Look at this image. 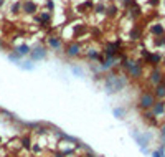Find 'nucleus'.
<instances>
[{"instance_id": "1", "label": "nucleus", "mask_w": 165, "mask_h": 157, "mask_svg": "<svg viewBox=\"0 0 165 157\" xmlns=\"http://www.w3.org/2000/svg\"><path fill=\"white\" fill-rule=\"evenodd\" d=\"M127 76L125 75H106L103 79V88L107 94H117L127 86Z\"/></svg>"}, {"instance_id": "2", "label": "nucleus", "mask_w": 165, "mask_h": 157, "mask_svg": "<svg viewBox=\"0 0 165 157\" xmlns=\"http://www.w3.org/2000/svg\"><path fill=\"white\" fill-rule=\"evenodd\" d=\"M155 96H154V93L150 91H142L139 96V101H137V107L140 111H150L152 109V106L155 104Z\"/></svg>"}, {"instance_id": "3", "label": "nucleus", "mask_w": 165, "mask_h": 157, "mask_svg": "<svg viewBox=\"0 0 165 157\" xmlns=\"http://www.w3.org/2000/svg\"><path fill=\"white\" fill-rule=\"evenodd\" d=\"M30 58L33 63H38V61H43V60H46L48 58V48L46 46H43L41 43H36L33 48H31V51H30Z\"/></svg>"}, {"instance_id": "4", "label": "nucleus", "mask_w": 165, "mask_h": 157, "mask_svg": "<svg viewBox=\"0 0 165 157\" xmlns=\"http://www.w3.org/2000/svg\"><path fill=\"white\" fill-rule=\"evenodd\" d=\"M140 55L144 56V61L147 63V65H150L152 68H157V66L162 63V55L159 53V51H149V50H142L140 51Z\"/></svg>"}, {"instance_id": "5", "label": "nucleus", "mask_w": 165, "mask_h": 157, "mask_svg": "<svg viewBox=\"0 0 165 157\" xmlns=\"http://www.w3.org/2000/svg\"><path fill=\"white\" fill-rule=\"evenodd\" d=\"M132 137L135 139V142L139 144V147L142 149L144 154H149V142H150V134L147 132H137V131H132Z\"/></svg>"}, {"instance_id": "6", "label": "nucleus", "mask_w": 165, "mask_h": 157, "mask_svg": "<svg viewBox=\"0 0 165 157\" xmlns=\"http://www.w3.org/2000/svg\"><path fill=\"white\" fill-rule=\"evenodd\" d=\"M65 55L68 58H79L83 55V45L79 41H69L65 48Z\"/></svg>"}, {"instance_id": "7", "label": "nucleus", "mask_w": 165, "mask_h": 157, "mask_svg": "<svg viewBox=\"0 0 165 157\" xmlns=\"http://www.w3.org/2000/svg\"><path fill=\"white\" fill-rule=\"evenodd\" d=\"M51 20H53V12H50V10H46V8L40 10V12L35 15V22L40 27H50Z\"/></svg>"}, {"instance_id": "8", "label": "nucleus", "mask_w": 165, "mask_h": 157, "mask_svg": "<svg viewBox=\"0 0 165 157\" xmlns=\"http://www.w3.org/2000/svg\"><path fill=\"white\" fill-rule=\"evenodd\" d=\"M40 12V5L35 0H22V13L23 15H36Z\"/></svg>"}, {"instance_id": "9", "label": "nucleus", "mask_w": 165, "mask_h": 157, "mask_svg": "<svg viewBox=\"0 0 165 157\" xmlns=\"http://www.w3.org/2000/svg\"><path fill=\"white\" fill-rule=\"evenodd\" d=\"M63 37L59 35H48L46 37V46L48 48H53V50H61L63 48Z\"/></svg>"}, {"instance_id": "10", "label": "nucleus", "mask_w": 165, "mask_h": 157, "mask_svg": "<svg viewBox=\"0 0 165 157\" xmlns=\"http://www.w3.org/2000/svg\"><path fill=\"white\" fill-rule=\"evenodd\" d=\"M163 79V73H162V69L157 66V68H152V71H150V75H149V83L152 86H157V85H160V81Z\"/></svg>"}, {"instance_id": "11", "label": "nucleus", "mask_w": 165, "mask_h": 157, "mask_svg": "<svg viewBox=\"0 0 165 157\" xmlns=\"http://www.w3.org/2000/svg\"><path fill=\"white\" fill-rule=\"evenodd\" d=\"M152 114L155 117H160V116H165V99H162V101H159L157 99L155 101V104L152 106Z\"/></svg>"}, {"instance_id": "12", "label": "nucleus", "mask_w": 165, "mask_h": 157, "mask_svg": "<svg viewBox=\"0 0 165 157\" xmlns=\"http://www.w3.org/2000/svg\"><path fill=\"white\" fill-rule=\"evenodd\" d=\"M15 51L18 56H22V58H27V56H30V51H31V46L30 45H27V43H22V45H18V46L15 48Z\"/></svg>"}, {"instance_id": "13", "label": "nucleus", "mask_w": 165, "mask_h": 157, "mask_svg": "<svg viewBox=\"0 0 165 157\" xmlns=\"http://www.w3.org/2000/svg\"><path fill=\"white\" fill-rule=\"evenodd\" d=\"M150 33L154 35V37H165V28L163 25L160 22H155L150 25Z\"/></svg>"}, {"instance_id": "14", "label": "nucleus", "mask_w": 165, "mask_h": 157, "mask_svg": "<svg viewBox=\"0 0 165 157\" xmlns=\"http://www.w3.org/2000/svg\"><path fill=\"white\" fill-rule=\"evenodd\" d=\"M93 8H94L93 0H84L83 3H79V5L76 7V12L78 13H86V12H89V10H93Z\"/></svg>"}, {"instance_id": "15", "label": "nucleus", "mask_w": 165, "mask_h": 157, "mask_svg": "<svg viewBox=\"0 0 165 157\" xmlns=\"http://www.w3.org/2000/svg\"><path fill=\"white\" fill-rule=\"evenodd\" d=\"M127 15H129V18H132V20H137L139 17H142V8L135 3V5H132L131 8H127Z\"/></svg>"}, {"instance_id": "16", "label": "nucleus", "mask_w": 165, "mask_h": 157, "mask_svg": "<svg viewBox=\"0 0 165 157\" xmlns=\"http://www.w3.org/2000/svg\"><path fill=\"white\" fill-rule=\"evenodd\" d=\"M20 146H22V149H25V151H30L31 146H33V141H31V136L28 134H23L22 137H20Z\"/></svg>"}, {"instance_id": "17", "label": "nucleus", "mask_w": 165, "mask_h": 157, "mask_svg": "<svg viewBox=\"0 0 165 157\" xmlns=\"http://www.w3.org/2000/svg\"><path fill=\"white\" fill-rule=\"evenodd\" d=\"M119 15V7L116 5V3H111L109 7H107V12H106V17L109 20H114L116 17Z\"/></svg>"}, {"instance_id": "18", "label": "nucleus", "mask_w": 165, "mask_h": 157, "mask_svg": "<svg viewBox=\"0 0 165 157\" xmlns=\"http://www.w3.org/2000/svg\"><path fill=\"white\" fill-rule=\"evenodd\" d=\"M154 96H155V99H159V101L165 99V86H162V85L154 86Z\"/></svg>"}, {"instance_id": "19", "label": "nucleus", "mask_w": 165, "mask_h": 157, "mask_svg": "<svg viewBox=\"0 0 165 157\" xmlns=\"http://www.w3.org/2000/svg\"><path fill=\"white\" fill-rule=\"evenodd\" d=\"M129 38L131 40H134V41H137L142 38V30H140V27L135 25L134 28H131V31H129Z\"/></svg>"}, {"instance_id": "20", "label": "nucleus", "mask_w": 165, "mask_h": 157, "mask_svg": "<svg viewBox=\"0 0 165 157\" xmlns=\"http://www.w3.org/2000/svg\"><path fill=\"white\" fill-rule=\"evenodd\" d=\"M22 13V0H17L10 5V15H20Z\"/></svg>"}, {"instance_id": "21", "label": "nucleus", "mask_w": 165, "mask_h": 157, "mask_svg": "<svg viewBox=\"0 0 165 157\" xmlns=\"http://www.w3.org/2000/svg\"><path fill=\"white\" fill-rule=\"evenodd\" d=\"M93 12H94V13H97V15H106V12H107V5H104L103 2H99V3H94V8H93Z\"/></svg>"}, {"instance_id": "22", "label": "nucleus", "mask_w": 165, "mask_h": 157, "mask_svg": "<svg viewBox=\"0 0 165 157\" xmlns=\"http://www.w3.org/2000/svg\"><path fill=\"white\" fill-rule=\"evenodd\" d=\"M112 113H114V116L117 117V119H124L127 109H125V107H114V109H112Z\"/></svg>"}, {"instance_id": "23", "label": "nucleus", "mask_w": 165, "mask_h": 157, "mask_svg": "<svg viewBox=\"0 0 165 157\" xmlns=\"http://www.w3.org/2000/svg\"><path fill=\"white\" fill-rule=\"evenodd\" d=\"M8 60H10V61H13V63H18V65H20V63L23 61V58H22V56H18V55H17L15 51H10V53H8Z\"/></svg>"}, {"instance_id": "24", "label": "nucleus", "mask_w": 165, "mask_h": 157, "mask_svg": "<svg viewBox=\"0 0 165 157\" xmlns=\"http://www.w3.org/2000/svg\"><path fill=\"white\" fill-rule=\"evenodd\" d=\"M152 157H165V144H162L159 149L152 152Z\"/></svg>"}, {"instance_id": "25", "label": "nucleus", "mask_w": 165, "mask_h": 157, "mask_svg": "<svg viewBox=\"0 0 165 157\" xmlns=\"http://www.w3.org/2000/svg\"><path fill=\"white\" fill-rule=\"evenodd\" d=\"M20 65H22V68L23 69H27V71H33V69H35V65H33V61H22V63H20Z\"/></svg>"}, {"instance_id": "26", "label": "nucleus", "mask_w": 165, "mask_h": 157, "mask_svg": "<svg viewBox=\"0 0 165 157\" xmlns=\"http://www.w3.org/2000/svg\"><path fill=\"white\" fill-rule=\"evenodd\" d=\"M33 154H41V151H43V147H41V144L40 142H33V146H31V149H30Z\"/></svg>"}, {"instance_id": "27", "label": "nucleus", "mask_w": 165, "mask_h": 157, "mask_svg": "<svg viewBox=\"0 0 165 157\" xmlns=\"http://www.w3.org/2000/svg\"><path fill=\"white\" fill-rule=\"evenodd\" d=\"M154 45H155L157 48L165 46V37H155V40H154Z\"/></svg>"}, {"instance_id": "28", "label": "nucleus", "mask_w": 165, "mask_h": 157, "mask_svg": "<svg viewBox=\"0 0 165 157\" xmlns=\"http://www.w3.org/2000/svg\"><path fill=\"white\" fill-rule=\"evenodd\" d=\"M45 8L50 10V12H55V0H45Z\"/></svg>"}, {"instance_id": "29", "label": "nucleus", "mask_w": 165, "mask_h": 157, "mask_svg": "<svg viewBox=\"0 0 165 157\" xmlns=\"http://www.w3.org/2000/svg\"><path fill=\"white\" fill-rule=\"evenodd\" d=\"M71 71L75 73L76 76H79V78H83V76H84V71L79 68V66H71Z\"/></svg>"}, {"instance_id": "30", "label": "nucleus", "mask_w": 165, "mask_h": 157, "mask_svg": "<svg viewBox=\"0 0 165 157\" xmlns=\"http://www.w3.org/2000/svg\"><path fill=\"white\" fill-rule=\"evenodd\" d=\"M121 3H122V7H124V8H131L132 5H135V0H121Z\"/></svg>"}, {"instance_id": "31", "label": "nucleus", "mask_w": 165, "mask_h": 157, "mask_svg": "<svg viewBox=\"0 0 165 157\" xmlns=\"http://www.w3.org/2000/svg\"><path fill=\"white\" fill-rule=\"evenodd\" d=\"M51 155H53V157H66V155H65V152H61L59 149H55Z\"/></svg>"}, {"instance_id": "32", "label": "nucleus", "mask_w": 165, "mask_h": 157, "mask_svg": "<svg viewBox=\"0 0 165 157\" xmlns=\"http://www.w3.org/2000/svg\"><path fill=\"white\" fill-rule=\"evenodd\" d=\"M160 137H162V141H163V144H165V124L160 127Z\"/></svg>"}, {"instance_id": "33", "label": "nucleus", "mask_w": 165, "mask_h": 157, "mask_svg": "<svg viewBox=\"0 0 165 157\" xmlns=\"http://www.w3.org/2000/svg\"><path fill=\"white\" fill-rule=\"evenodd\" d=\"M160 3V0H149V5L150 7H157Z\"/></svg>"}, {"instance_id": "34", "label": "nucleus", "mask_w": 165, "mask_h": 157, "mask_svg": "<svg viewBox=\"0 0 165 157\" xmlns=\"http://www.w3.org/2000/svg\"><path fill=\"white\" fill-rule=\"evenodd\" d=\"M5 2H7V0H0V8H2L3 5H5Z\"/></svg>"}, {"instance_id": "35", "label": "nucleus", "mask_w": 165, "mask_h": 157, "mask_svg": "<svg viewBox=\"0 0 165 157\" xmlns=\"http://www.w3.org/2000/svg\"><path fill=\"white\" fill-rule=\"evenodd\" d=\"M3 48V41H2V38H0V50Z\"/></svg>"}, {"instance_id": "36", "label": "nucleus", "mask_w": 165, "mask_h": 157, "mask_svg": "<svg viewBox=\"0 0 165 157\" xmlns=\"http://www.w3.org/2000/svg\"><path fill=\"white\" fill-rule=\"evenodd\" d=\"M0 144H2V137H0Z\"/></svg>"}, {"instance_id": "37", "label": "nucleus", "mask_w": 165, "mask_h": 157, "mask_svg": "<svg viewBox=\"0 0 165 157\" xmlns=\"http://www.w3.org/2000/svg\"><path fill=\"white\" fill-rule=\"evenodd\" d=\"M163 5H165V0H163Z\"/></svg>"}, {"instance_id": "38", "label": "nucleus", "mask_w": 165, "mask_h": 157, "mask_svg": "<svg viewBox=\"0 0 165 157\" xmlns=\"http://www.w3.org/2000/svg\"><path fill=\"white\" fill-rule=\"evenodd\" d=\"M0 111H2V109H0Z\"/></svg>"}]
</instances>
